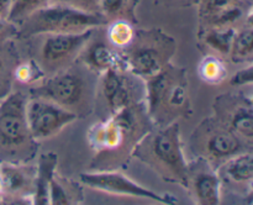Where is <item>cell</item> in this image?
Returning <instances> with one entry per match:
<instances>
[{"label": "cell", "instance_id": "52a82bcc", "mask_svg": "<svg viewBox=\"0 0 253 205\" xmlns=\"http://www.w3.org/2000/svg\"><path fill=\"white\" fill-rule=\"evenodd\" d=\"M27 100L22 93H11L0 103V143L5 147L20 146L30 138L26 119Z\"/></svg>", "mask_w": 253, "mask_h": 205}, {"label": "cell", "instance_id": "4dcf8cb0", "mask_svg": "<svg viewBox=\"0 0 253 205\" xmlns=\"http://www.w3.org/2000/svg\"><path fill=\"white\" fill-rule=\"evenodd\" d=\"M1 67H2V62H1V58H0V71H1Z\"/></svg>", "mask_w": 253, "mask_h": 205}, {"label": "cell", "instance_id": "277c9868", "mask_svg": "<svg viewBox=\"0 0 253 205\" xmlns=\"http://www.w3.org/2000/svg\"><path fill=\"white\" fill-rule=\"evenodd\" d=\"M26 119L30 136L35 140H46L74 123L78 115L48 99L37 98L26 104Z\"/></svg>", "mask_w": 253, "mask_h": 205}, {"label": "cell", "instance_id": "44dd1931", "mask_svg": "<svg viewBox=\"0 0 253 205\" xmlns=\"http://www.w3.org/2000/svg\"><path fill=\"white\" fill-rule=\"evenodd\" d=\"M0 180L2 190L9 193H20L26 188L29 177L19 167L11 164H4L0 168Z\"/></svg>", "mask_w": 253, "mask_h": 205}, {"label": "cell", "instance_id": "ffe728a7", "mask_svg": "<svg viewBox=\"0 0 253 205\" xmlns=\"http://www.w3.org/2000/svg\"><path fill=\"white\" fill-rule=\"evenodd\" d=\"M136 31L132 22L127 20H114L110 21L108 29V40L113 46L126 48L135 39Z\"/></svg>", "mask_w": 253, "mask_h": 205}, {"label": "cell", "instance_id": "5b68a950", "mask_svg": "<svg viewBox=\"0 0 253 205\" xmlns=\"http://www.w3.org/2000/svg\"><path fill=\"white\" fill-rule=\"evenodd\" d=\"M202 126L203 128H198L193 140L207 162H224L245 151L246 142L220 120L205 123Z\"/></svg>", "mask_w": 253, "mask_h": 205}, {"label": "cell", "instance_id": "f546056e", "mask_svg": "<svg viewBox=\"0 0 253 205\" xmlns=\"http://www.w3.org/2000/svg\"><path fill=\"white\" fill-rule=\"evenodd\" d=\"M7 24H10V22H7L6 20L0 19V34H2V32H4L5 30H6Z\"/></svg>", "mask_w": 253, "mask_h": 205}, {"label": "cell", "instance_id": "30bf717a", "mask_svg": "<svg viewBox=\"0 0 253 205\" xmlns=\"http://www.w3.org/2000/svg\"><path fill=\"white\" fill-rule=\"evenodd\" d=\"M42 98L48 99L63 108L73 111L84 98L85 84L82 77L73 72H61L41 85Z\"/></svg>", "mask_w": 253, "mask_h": 205}, {"label": "cell", "instance_id": "8fae6325", "mask_svg": "<svg viewBox=\"0 0 253 205\" xmlns=\"http://www.w3.org/2000/svg\"><path fill=\"white\" fill-rule=\"evenodd\" d=\"M113 118L96 123L89 131V142L96 150H115L123 143L125 131L131 126L128 108L113 114Z\"/></svg>", "mask_w": 253, "mask_h": 205}, {"label": "cell", "instance_id": "4fadbf2b", "mask_svg": "<svg viewBox=\"0 0 253 205\" xmlns=\"http://www.w3.org/2000/svg\"><path fill=\"white\" fill-rule=\"evenodd\" d=\"M205 167V169L198 170L193 175L189 174V178H193L195 198L199 204L217 205L221 202V179L209 162Z\"/></svg>", "mask_w": 253, "mask_h": 205}, {"label": "cell", "instance_id": "2e32d148", "mask_svg": "<svg viewBox=\"0 0 253 205\" xmlns=\"http://www.w3.org/2000/svg\"><path fill=\"white\" fill-rule=\"evenodd\" d=\"M85 63L93 71L104 73L111 68L120 67V58L109 44L104 42H96L86 49Z\"/></svg>", "mask_w": 253, "mask_h": 205}, {"label": "cell", "instance_id": "e0dca14e", "mask_svg": "<svg viewBox=\"0 0 253 205\" xmlns=\"http://www.w3.org/2000/svg\"><path fill=\"white\" fill-rule=\"evenodd\" d=\"M235 34V27H205L203 42L217 54L229 56Z\"/></svg>", "mask_w": 253, "mask_h": 205}, {"label": "cell", "instance_id": "9a60e30c", "mask_svg": "<svg viewBox=\"0 0 253 205\" xmlns=\"http://www.w3.org/2000/svg\"><path fill=\"white\" fill-rule=\"evenodd\" d=\"M57 167V155L44 153L40 157L35 178V195L34 204L44 205L49 204L48 189L51 180L54 177V170Z\"/></svg>", "mask_w": 253, "mask_h": 205}, {"label": "cell", "instance_id": "7402d4cb", "mask_svg": "<svg viewBox=\"0 0 253 205\" xmlns=\"http://www.w3.org/2000/svg\"><path fill=\"white\" fill-rule=\"evenodd\" d=\"M199 76L209 84H220L227 76L224 62L216 56H207L199 64Z\"/></svg>", "mask_w": 253, "mask_h": 205}, {"label": "cell", "instance_id": "3957f363", "mask_svg": "<svg viewBox=\"0 0 253 205\" xmlns=\"http://www.w3.org/2000/svg\"><path fill=\"white\" fill-rule=\"evenodd\" d=\"M174 41L158 31L142 34V37L135 35L130 49L125 56L126 63L131 73L147 79L155 76L165 66L173 52Z\"/></svg>", "mask_w": 253, "mask_h": 205}, {"label": "cell", "instance_id": "ac0fdd59", "mask_svg": "<svg viewBox=\"0 0 253 205\" xmlns=\"http://www.w3.org/2000/svg\"><path fill=\"white\" fill-rule=\"evenodd\" d=\"M229 57L234 63H251L253 58V31L251 26L244 27L240 31L236 30Z\"/></svg>", "mask_w": 253, "mask_h": 205}, {"label": "cell", "instance_id": "83f0119b", "mask_svg": "<svg viewBox=\"0 0 253 205\" xmlns=\"http://www.w3.org/2000/svg\"><path fill=\"white\" fill-rule=\"evenodd\" d=\"M253 82V67L252 63H249V66L244 67L242 69L237 71L236 73L232 76L230 84L234 86H242L247 85V84H252Z\"/></svg>", "mask_w": 253, "mask_h": 205}, {"label": "cell", "instance_id": "ba28073f", "mask_svg": "<svg viewBox=\"0 0 253 205\" xmlns=\"http://www.w3.org/2000/svg\"><path fill=\"white\" fill-rule=\"evenodd\" d=\"M215 109L222 123L234 131L245 142L253 138V105L251 98L242 95H222L216 99Z\"/></svg>", "mask_w": 253, "mask_h": 205}, {"label": "cell", "instance_id": "d6986e66", "mask_svg": "<svg viewBox=\"0 0 253 205\" xmlns=\"http://www.w3.org/2000/svg\"><path fill=\"white\" fill-rule=\"evenodd\" d=\"M137 0H100L99 12L108 22L114 20H127L132 22Z\"/></svg>", "mask_w": 253, "mask_h": 205}, {"label": "cell", "instance_id": "6da1fadb", "mask_svg": "<svg viewBox=\"0 0 253 205\" xmlns=\"http://www.w3.org/2000/svg\"><path fill=\"white\" fill-rule=\"evenodd\" d=\"M106 22L105 17L100 14L82 11L62 4H47L22 19L20 31L22 36L68 34L95 29Z\"/></svg>", "mask_w": 253, "mask_h": 205}, {"label": "cell", "instance_id": "8992f818", "mask_svg": "<svg viewBox=\"0 0 253 205\" xmlns=\"http://www.w3.org/2000/svg\"><path fill=\"white\" fill-rule=\"evenodd\" d=\"M81 182L84 185L99 192L110 193V194L127 195V197L142 198V199L153 200L161 204H174L178 203L175 197L172 195H161L153 190L142 187L138 183L133 182L130 178L120 172H95L82 173L79 175Z\"/></svg>", "mask_w": 253, "mask_h": 205}, {"label": "cell", "instance_id": "7c38bea8", "mask_svg": "<svg viewBox=\"0 0 253 205\" xmlns=\"http://www.w3.org/2000/svg\"><path fill=\"white\" fill-rule=\"evenodd\" d=\"M103 93L111 113L128 108L132 103V85L120 67L104 72Z\"/></svg>", "mask_w": 253, "mask_h": 205}, {"label": "cell", "instance_id": "9c48e42d", "mask_svg": "<svg viewBox=\"0 0 253 205\" xmlns=\"http://www.w3.org/2000/svg\"><path fill=\"white\" fill-rule=\"evenodd\" d=\"M93 31L94 29H89L82 32L46 35L41 48L42 59L49 67H57L71 62L81 53L86 42L90 40Z\"/></svg>", "mask_w": 253, "mask_h": 205}, {"label": "cell", "instance_id": "4316f807", "mask_svg": "<svg viewBox=\"0 0 253 205\" xmlns=\"http://www.w3.org/2000/svg\"><path fill=\"white\" fill-rule=\"evenodd\" d=\"M49 4H62L91 14H100V0H51Z\"/></svg>", "mask_w": 253, "mask_h": 205}, {"label": "cell", "instance_id": "f1b7e54d", "mask_svg": "<svg viewBox=\"0 0 253 205\" xmlns=\"http://www.w3.org/2000/svg\"><path fill=\"white\" fill-rule=\"evenodd\" d=\"M12 0H0V19L6 20Z\"/></svg>", "mask_w": 253, "mask_h": 205}, {"label": "cell", "instance_id": "5bb4252c", "mask_svg": "<svg viewBox=\"0 0 253 205\" xmlns=\"http://www.w3.org/2000/svg\"><path fill=\"white\" fill-rule=\"evenodd\" d=\"M220 179H225L229 184L252 187L253 156L251 151H244L224 161L221 164Z\"/></svg>", "mask_w": 253, "mask_h": 205}, {"label": "cell", "instance_id": "603a6c76", "mask_svg": "<svg viewBox=\"0 0 253 205\" xmlns=\"http://www.w3.org/2000/svg\"><path fill=\"white\" fill-rule=\"evenodd\" d=\"M51 0H12L6 21L10 24L20 22L31 12L49 4Z\"/></svg>", "mask_w": 253, "mask_h": 205}, {"label": "cell", "instance_id": "cb8c5ba5", "mask_svg": "<svg viewBox=\"0 0 253 205\" xmlns=\"http://www.w3.org/2000/svg\"><path fill=\"white\" fill-rule=\"evenodd\" d=\"M48 200L49 204L52 205H66L72 204V198L69 193L67 192L66 188L57 180L56 174H54L53 179L51 180L48 189Z\"/></svg>", "mask_w": 253, "mask_h": 205}, {"label": "cell", "instance_id": "7a4b0ae2", "mask_svg": "<svg viewBox=\"0 0 253 205\" xmlns=\"http://www.w3.org/2000/svg\"><path fill=\"white\" fill-rule=\"evenodd\" d=\"M146 162L158 168L166 178L182 185H189V167L185 162L180 141V130L177 123H170L150 137L143 138Z\"/></svg>", "mask_w": 253, "mask_h": 205}, {"label": "cell", "instance_id": "484cf974", "mask_svg": "<svg viewBox=\"0 0 253 205\" xmlns=\"http://www.w3.org/2000/svg\"><path fill=\"white\" fill-rule=\"evenodd\" d=\"M41 69L34 62H26V63L20 64L15 71V77H16L17 81L25 84L37 81V79L41 78Z\"/></svg>", "mask_w": 253, "mask_h": 205}, {"label": "cell", "instance_id": "d4e9b609", "mask_svg": "<svg viewBox=\"0 0 253 205\" xmlns=\"http://www.w3.org/2000/svg\"><path fill=\"white\" fill-rule=\"evenodd\" d=\"M239 4H242V0H203L202 15L205 19Z\"/></svg>", "mask_w": 253, "mask_h": 205}]
</instances>
